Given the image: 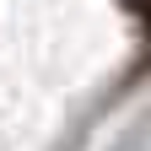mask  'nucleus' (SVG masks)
Instances as JSON below:
<instances>
[{
  "label": "nucleus",
  "instance_id": "1",
  "mask_svg": "<svg viewBox=\"0 0 151 151\" xmlns=\"http://www.w3.org/2000/svg\"><path fill=\"white\" fill-rule=\"evenodd\" d=\"M135 6H140V16H146V22H151V0H135Z\"/></svg>",
  "mask_w": 151,
  "mask_h": 151
}]
</instances>
